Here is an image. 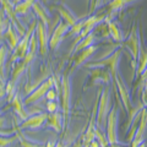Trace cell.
Instances as JSON below:
<instances>
[{
  "label": "cell",
  "instance_id": "cell-1",
  "mask_svg": "<svg viewBox=\"0 0 147 147\" xmlns=\"http://www.w3.org/2000/svg\"><path fill=\"white\" fill-rule=\"evenodd\" d=\"M70 71L66 70L60 80V97H61V110H63V130L66 131L69 120H70V110H71V81Z\"/></svg>",
  "mask_w": 147,
  "mask_h": 147
},
{
  "label": "cell",
  "instance_id": "cell-2",
  "mask_svg": "<svg viewBox=\"0 0 147 147\" xmlns=\"http://www.w3.org/2000/svg\"><path fill=\"white\" fill-rule=\"evenodd\" d=\"M123 47L126 48L129 50V53L131 54V66H132V70L135 72L136 66H137V60H139V57H140V53H141V49H142L139 27H137L136 24L132 26L127 38L125 39V42L123 43Z\"/></svg>",
  "mask_w": 147,
  "mask_h": 147
},
{
  "label": "cell",
  "instance_id": "cell-3",
  "mask_svg": "<svg viewBox=\"0 0 147 147\" xmlns=\"http://www.w3.org/2000/svg\"><path fill=\"white\" fill-rule=\"evenodd\" d=\"M99 99L97 103V112H96V126L103 130L107 125V118L110 112V93L109 88L100 90Z\"/></svg>",
  "mask_w": 147,
  "mask_h": 147
},
{
  "label": "cell",
  "instance_id": "cell-4",
  "mask_svg": "<svg viewBox=\"0 0 147 147\" xmlns=\"http://www.w3.org/2000/svg\"><path fill=\"white\" fill-rule=\"evenodd\" d=\"M36 27H37V20H33L32 24L30 25V27L27 28L26 33L21 37L20 42H18L17 47L13 49V53L10 58V63H13V61H18V60H22L27 53H28V49H30V42H31V37L32 34L36 32Z\"/></svg>",
  "mask_w": 147,
  "mask_h": 147
},
{
  "label": "cell",
  "instance_id": "cell-5",
  "mask_svg": "<svg viewBox=\"0 0 147 147\" xmlns=\"http://www.w3.org/2000/svg\"><path fill=\"white\" fill-rule=\"evenodd\" d=\"M121 53H123V47H119L117 48L114 52H112L107 58H102V59H98L91 64H87V67H97V66H103V67H108L110 74H112L113 79L117 75H119V71H118V66H119V61H120V57H121Z\"/></svg>",
  "mask_w": 147,
  "mask_h": 147
},
{
  "label": "cell",
  "instance_id": "cell-6",
  "mask_svg": "<svg viewBox=\"0 0 147 147\" xmlns=\"http://www.w3.org/2000/svg\"><path fill=\"white\" fill-rule=\"evenodd\" d=\"M55 82H57V80H55L54 76H50V77H48L47 80H43L42 82H40V85L37 87L36 90L31 91L30 93H28V96H27V97L24 99L25 105L34 104V103L38 102V100L42 99L43 97H45L47 92L54 86Z\"/></svg>",
  "mask_w": 147,
  "mask_h": 147
},
{
  "label": "cell",
  "instance_id": "cell-7",
  "mask_svg": "<svg viewBox=\"0 0 147 147\" xmlns=\"http://www.w3.org/2000/svg\"><path fill=\"white\" fill-rule=\"evenodd\" d=\"M105 18H107V15H104V13H100V15H90L87 18H85V22H84V28H82V31L80 32V34L76 36L75 40H74L72 43V47L70 49V54L71 52L74 50V48L76 47V44L80 42V40L84 38V37H86L87 34H90L91 32H93V30L97 27L100 22H103Z\"/></svg>",
  "mask_w": 147,
  "mask_h": 147
},
{
  "label": "cell",
  "instance_id": "cell-8",
  "mask_svg": "<svg viewBox=\"0 0 147 147\" xmlns=\"http://www.w3.org/2000/svg\"><path fill=\"white\" fill-rule=\"evenodd\" d=\"M107 137L109 141L110 146H115L119 145V140H118V107H114L110 109V112L108 114L107 118Z\"/></svg>",
  "mask_w": 147,
  "mask_h": 147
},
{
  "label": "cell",
  "instance_id": "cell-9",
  "mask_svg": "<svg viewBox=\"0 0 147 147\" xmlns=\"http://www.w3.org/2000/svg\"><path fill=\"white\" fill-rule=\"evenodd\" d=\"M97 49H98V45H90V47L80 50V52H77L76 54H74L71 57L70 69H69V71L72 72V71H75L76 69H79L81 65H84L92 55L96 53Z\"/></svg>",
  "mask_w": 147,
  "mask_h": 147
},
{
  "label": "cell",
  "instance_id": "cell-10",
  "mask_svg": "<svg viewBox=\"0 0 147 147\" xmlns=\"http://www.w3.org/2000/svg\"><path fill=\"white\" fill-rule=\"evenodd\" d=\"M0 5H1V9L4 10V12H5L6 17L10 20L11 24L16 27L18 33H20L21 36H24L26 32H25L24 26L21 25V22L17 17L18 15L15 11V4H13V1H11V0H0Z\"/></svg>",
  "mask_w": 147,
  "mask_h": 147
},
{
  "label": "cell",
  "instance_id": "cell-11",
  "mask_svg": "<svg viewBox=\"0 0 147 147\" xmlns=\"http://www.w3.org/2000/svg\"><path fill=\"white\" fill-rule=\"evenodd\" d=\"M114 84H115V88L119 93V97H120V102L123 104L124 109H125V112L129 113L132 108L131 105V96H130V91L126 87V85L124 84V81L121 80L120 75H117L113 79Z\"/></svg>",
  "mask_w": 147,
  "mask_h": 147
},
{
  "label": "cell",
  "instance_id": "cell-12",
  "mask_svg": "<svg viewBox=\"0 0 147 147\" xmlns=\"http://www.w3.org/2000/svg\"><path fill=\"white\" fill-rule=\"evenodd\" d=\"M70 27H71V25H69L65 21H58V25L54 28L53 33L49 38V48L50 49L55 50L59 47V44H60V42L64 39V37L67 33V31L70 30Z\"/></svg>",
  "mask_w": 147,
  "mask_h": 147
},
{
  "label": "cell",
  "instance_id": "cell-13",
  "mask_svg": "<svg viewBox=\"0 0 147 147\" xmlns=\"http://www.w3.org/2000/svg\"><path fill=\"white\" fill-rule=\"evenodd\" d=\"M47 27L48 26L40 20L37 21L36 34H37V39H38L39 54H42L43 57L47 55L48 49H49V39H48V28Z\"/></svg>",
  "mask_w": 147,
  "mask_h": 147
},
{
  "label": "cell",
  "instance_id": "cell-14",
  "mask_svg": "<svg viewBox=\"0 0 147 147\" xmlns=\"http://www.w3.org/2000/svg\"><path fill=\"white\" fill-rule=\"evenodd\" d=\"M112 80H113V76L108 67H103V66L92 67V70L90 72V85L96 84V82L110 84Z\"/></svg>",
  "mask_w": 147,
  "mask_h": 147
},
{
  "label": "cell",
  "instance_id": "cell-15",
  "mask_svg": "<svg viewBox=\"0 0 147 147\" xmlns=\"http://www.w3.org/2000/svg\"><path fill=\"white\" fill-rule=\"evenodd\" d=\"M146 131H147V107H145L144 109H142V115H141V119H140L139 127H137L135 137H134V140H132V142L130 145L134 146V147L141 146L142 142H144Z\"/></svg>",
  "mask_w": 147,
  "mask_h": 147
},
{
  "label": "cell",
  "instance_id": "cell-16",
  "mask_svg": "<svg viewBox=\"0 0 147 147\" xmlns=\"http://www.w3.org/2000/svg\"><path fill=\"white\" fill-rule=\"evenodd\" d=\"M96 112H97V104L94 105L93 110H92L88 126H87L85 134L82 136V146H90L91 142L96 139V127H97L96 126Z\"/></svg>",
  "mask_w": 147,
  "mask_h": 147
},
{
  "label": "cell",
  "instance_id": "cell-17",
  "mask_svg": "<svg viewBox=\"0 0 147 147\" xmlns=\"http://www.w3.org/2000/svg\"><path fill=\"white\" fill-rule=\"evenodd\" d=\"M21 37L22 36L18 33V31L16 30V27H13V25L11 24V22H9L6 30H5V32H4V39L7 42L9 48H10L11 50L15 49L17 47L18 42H20Z\"/></svg>",
  "mask_w": 147,
  "mask_h": 147
},
{
  "label": "cell",
  "instance_id": "cell-18",
  "mask_svg": "<svg viewBox=\"0 0 147 147\" xmlns=\"http://www.w3.org/2000/svg\"><path fill=\"white\" fill-rule=\"evenodd\" d=\"M47 118L48 114L40 113V114H36V115L28 117L27 119H25L24 123L20 125V129H38L43 125L44 123H47Z\"/></svg>",
  "mask_w": 147,
  "mask_h": 147
},
{
  "label": "cell",
  "instance_id": "cell-19",
  "mask_svg": "<svg viewBox=\"0 0 147 147\" xmlns=\"http://www.w3.org/2000/svg\"><path fill=\"white\" fill-rule=\"evenodd\" d=\"M11 105H12V109H13V113L21 119V120H25V119L28 118V113L25 110V102L22 99V96L20 92L16 91L13 98L11 99Z\"/></svg>",
  "mask_w": 147,
  "mask_h": 147
},
{
  "label": "cell",
  "instance_id": "cell-20",
  "mask_svg": "<svg viewBox=\"0 0 147 147\" xmlns=\"http://www.w3.org/2000/svg\"><path fill=\"white\" fill-rule=\"evenodd\" d=\"M63 113H58V112H53L50 113L48 118H47V126L52 127L53 130H55L57 132H60L63 130Z\"/></svg>",
  "mask_w": 147,
  "mask_h": 147
},
{
  "label": "cell",
  "instance_id": "cell-21",
  "mask_svg": "<svg viewBox=\"0 0 147 147\" xmlns=\"http://www.w3.org/2000/svg\"><path fill=\"white\" fill-rule=\"evenodd\" d=\"M105 22H107L108 36L114 40V42L121 43L123 42V33H121V31L119 30L118 25L115 22H113L112 20H108V18H105Z\"/></svg>",
  "mask_w": 147,
  "mask_h": 147
},
{
  "label": "cell",
  "instance_id": "cell-22",
  "mask_svg": "<svg viewBox=\"0 0 147 147\" xmlns=\"http://www.w3.org/2000/svg\"><path fill=\"white\" fill-rule=\"evenodd\" d=\"M139 0H112L108 5V10H109V15H107V18L110 20V16L113 15L114 12H117L119 10H121L123 7H125L130 4H134Z\"/></svg>",
  "mask_w": 147,
  "mask_h": 147
},
{
  "label": "cell",
  "instance_id": "cell-23",
  "mask_svg": "<svg viewBox=\"0 0 147 147\" xmlns=\"http://www.w3.org/2000/svg\"><path fill=\"white\" fill-rule=\"evenodd\" d=\"M57 10L59 12V15H60V17L63 18V21L67 22L69 25H75L77 21H79V18H77L75 15L72 13L71 10H69V9L65 6V5H59L57 6Z\"/></svg>",
  "mask_w": 147,
  "mask_h": 147
},
{
  "label": "cell",
  "instance_id": "cell-24",
  "mask_svg": "<svg viewBox=\"0 0 147 147\" xmlns=\"http://www.w3.org/2000/svg\"><path fill=\"white\" fill-rule=\"evenodd\" d=\"M94 40H96V34L93 33V32H91L90 34H87L86 37H84V38H82L80 42L76 44V47L74 48V50L71 52V55L76 54L77 52H80V50L85 49V48H87V47H90V45H93Z\"/></svg>",
  "mask_w": 147,
  "mask_h": 147
},
{
  "label": "cell",
  "instance_id": "cell-25",
  "mask_svg": "<svg viewBox=\"0 0 147 147\" xmlns=\"http://www.w3.org/2000/svg\"><path fill=\"white\" fill-rule=\"evenodd\" d=\"M32 9H33V11H34V13L37 15V17L39 18L42 22H44L47 26H49V24H50V20H49V15H48V12H47V10L44 9V6L40 4L38 0L33 4V6H32Z\"/></svg>",
  "mask_w": 147,
  "mask_h": 147
},
{
  "label": "cell",
  "instance_id": "cell-26",
  "mask_svg": "<svg viewBox=\"0 0 147 147\" xmlns=\"http://www.w3.org/2000/svg\"><path fill=\"white\" fill-rule=\"evenodd\" d=\"M147 67V49H141V53H140V57H139V60H137V66H136V77H139L142 75V72L146 70Z\"/></svg>",
  "mask_w": 147,
  "mask_h": 147
},
{
  "label": "cell",
  "instance_id": "cell-27",
  "mask_svg": "<svg viewBox=\"0 0 147 147\" xmlns=\"http://www.w3.org/2000/svg\"><path fill=\"white\" fill-rule=\"evenodd\" d=\"M37 1V0H24V1L18 3L15 5V11L18 16L21 15H26L27 12H28L30 9L33 6V4Z\"/></svg>",
  "mask_w": 147,
  "mask_h": 147
},
{
  "label": "cell",
  "instance_id": "cell-28",
  "mask_svg": "<svg viewBox=\"0 0 147 147\" xmlns=\"http://www.w3.org/2000/svg\"><path fill=\"white\" fill-rule=\"evenodd\" d=\"M7 55V49L4 44L0 45V80L5 82V60Z\"/></svg>",
  "mask_w": 147,
  "mask_h": 147
},
{
  "label": "cell",
  "instance_id": "cell-29",
  "mask_svg": "<svg viewBox=\"0 0 147 147\" xmlns=\"http://www.w3.org/2000/svg\"><path fill=\"white\" fill-rule=\"evenodd\" d=\"M4 13L5 12H4V10L0 7V40L4 38V32H5L9 22H10V20H9V18L6 17V15H4Z\"/></svg>",
  "mask_w": 147,
  "mask_h": 147
},
{
  "label": "cell",
  "instance_id": "cell-30",
  "mask_svg": "<svg viewBox=\"0 0 147 147\" xmlns=\"http://www.w3.org/2000/svg\"><path fill=\"white\" fill-rule=\"evenodd\" d=\"M18 140V135L15 134L13 136H10L7 137V135H3L1 132H0V147H5V146H10L12 145L15 141Z\"/></svg>",
  "mask_w": 147,
  "mask_h": 147
},
{
  "label": "cell",
  "instance_id": "cell-31",
  "mask_svg": "<svg viewBox=\"0 0 147 147\" xmlns=\"http://www.w3.org/2000/svg\"><path fill=\"white\" fill-rule=\"evenodd\" d=\"M84 22H85V20H79L76 22L75 25H72L71 27H70V30L67 31V36H77V34H80V32L82 31V28H84Z\"/></svg>",
  "mask_w": 147,
  "mask_h": 147
},
{
  "label": "cell",
  "instance_id": "cell-32",
  "mask_svg": "<svg viewBox=\"0 0 147 147\" xmlns=\"http://www.w3.org/2000/svg\"><path fill=\"white\" fill-rule=\"evenodd\" d=\"M96 139L98 140L100 146H109L107 134H103V130H100L98 127H96Z\"/></svg>",
  "mask_w": 147,
  "mask_h": 147
},
{
  "label": "cell",
  "instance_id": "cell-33",
  "mask_svg": "<svg viewBox=\"0 0 147 147\" xmlns=\"http://www.w3.org/2000/svg\"><path fill=\"white\" fill-rule=\"evenodd\" d=\"M17 135H18V142H20V145L21 146H39V144H37L36 141H32V140H28L26 136H24L21 134V132H17Z\"/></svg>",
  "mask_w": 147,
  "mask_h": 147
},
{
  "label": "cell",
  "instance_id": "cell-34",
  "mask_svg": "<svg viewBox=\"0 0 147 147\" xmlns=\"http://www.w3.org/2000/svg\"><path fill=\"white\" fill-rule=\"evenodd\" d=\"M58 91L59 90H54L53 87L50 88L48 92H47V94H45V97H47L48 100H55V98L58 97Z\"/></svg>",
  "mask_w": 147,
  "mask_h": 147
},
{
  "label": "cell",
  "instance_id": "cell-35",
  "mask_svg": "<svg viewBox=\"0 0 147 147\" xmlns=\"http://www.w3.org/2000/svg\"><path fill=\"white\" fill-rule=\"evenodd\" d=\"M58 103L55 102V100H49V102L47 103V110L49 113H53V112H57L58 110Z\"/></svg>",
  "mask_w": 147,
  "mask_h": 147
},
{
  "label": "cell",
  "instance_id": "cell-36",
  "mask_svg": "<svg viewBox=\"0 0 147 147\" xmlns=\"http://www.w3.org/2000/svg\"><path fill=\"white\" fill-rule=\"evenodd\" d=\"M96 1L97 0H88V15H92L96 11Z\"/></svg>",
  "mask_w": 147,
  "mask_h": 147
},
{
  "label": "cell",
  "instance_id": "cell-37",
  "mask_svg": "<svg viewBox=\"0 0 147 147\" xmlns=\"http://www.w3.org/2000/svg\"><path fill=\"white\" fill-rule=\"evenodd\" d=\"M4 125H5V118L0 114V129L4 127Z\"/></svg>",
  "mask_w": 147,
  "mask_h": 147
},
{
  "label": "cell",
  "instance_id": "cell-38",
  "mask_svg": "<svg viewBox=\"0 0 147 147\" xmlns=\"http://www.w3.org/2000/svg\"><path fill=\"white\" fill-rule=\"evenodd\" d=\"M6 94V91H5V87H1V88H0V98L1 97H4V96Z\"/></svg>",
  "mask_w": 147,
  "mask_h": 147
},
{
  "label": "cell",
  "instance_id": "cell-39",
  "mask_svg": "<svg viewBox=\"0 0 147 147\" xmlns=\"http://www.w3.org/2000/svg\"><path fill=\"white\" fill-rule=\"evenodd\" d=\"M103 1H104V0H97V1H96V10H97V9L102 5Z\"/></svg>",
  "mask_w": 147,
  "mask_h": 147
},
{
  "label": "cell",
  "instance_id": "cell-40",
  "mask_svg": "<svg viewBox=\"0 0 147 147\" xmlns=\"http://www.w3.org/2000/svg\"><path fill=\"white\" fill-rule=\"evenodd\" d=\"M21 1H24V0H13V4H15V5H16V4L21 3Z\"/></svg>",
  "mask_w": 147,
  "mask_h": 147
},
{
  "label": "cell",
  "instance_id": "cell-41",
  "mask_svg": "<svg viewBox=\"0 0 147 147\" xmlns=\"http://www.w3.org/2000/svg\"><path fill=\"white\" fill-rule=\"evenodd\" d=\"M1 87H4V81L0 80V88H1Z\"/></svg>",
  "mask_w": 147,
  "mask_h": 147
}]
</instances>
